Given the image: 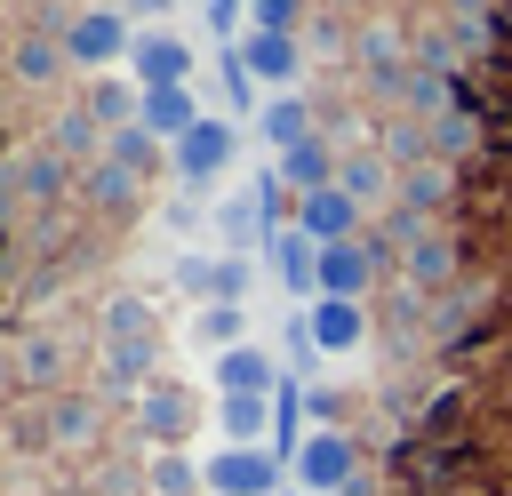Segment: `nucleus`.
I'll list each match as a JSON object with an SVG mask.
<instances>
[{"label":"nucleus","mask_w":512,"mask_h":496,"mask_svg":"<svg viewBox=\"0 0 512 496\" xmlns=\"http://www.w3.org/2000/svg\"><path fill=\"white\" fill-rule=\"evenodd\" d=\"M176 280H184V296H200V304H240V296H248V256H184Z\"/></svg>","instance_id":"nucleus-11"},{"label":"nucleus","mask_w":512,"mask_h":496,"mask_svg":"<svg viewBox=\"0 0 512 496\" xmlns=\"http://www.w3.org/2000/svg\"><path fill=\"white\" fill-rule=\"evenodd\" d=\"M264 256H272V264H280V288H288V296H304V304H312V296H320V240H304V232H296V224H280V232H272V248H264Z\"/></svg>","instance_id":"nucleus-12"},{"label":"nucleus","mask_w":512,"mask_h":496,"mask_svg":"<svg viewBox=\"0 0 512 496\" xmlns=\"http://www.w3.org/2000/svg\"><path fill=\"white\" fill-rule=\"evenodd\" d=\"M304 0H248V32H296Z\"/></svg>","instance_id":"nucleus-26"},{"label":"nucleus","mask_w":512,"mask_h":496,"mask_svg":"<svg viewBox=\"0 0 512 496\" xmlns=\"http://www.w3.org/2000/svg\"><path fill=\"white\" fill-rule=\"evenodd\" d=\"M360 216H368V208H360L344 184H328V192H304V200H296V232H304V240H320V248L360 240Z\"/></svg>","instance_id":"nucleus-7"},{"label":"nucleus","mask_w":512,"mask_h":496,"mask_svg":"<svg viewBox=\"0 0 512 496\" xmlns=\"http://www.w3.org/2000/svg\"><path fill=\"white\" fill-rule=\"evenodd\" d=\"M408 272H416L424 288H432V280H448V248H440V240H416V256H408Z\"/></svg>","instance_id":"nucleus-29"},{"label":"nucleus","mask_w":512,"mask_h":496,"mask_svg":"<svg viewBox=\"0 0 512 496\" xmlns=\"http://www.w3.org/2000/svg\"><path fill=\"white\" fill-rule=\"evenodd\" d=\"M216 392H280V360L264 344H232L216 352Z\"/></svg>","instance_id":"nucleus-15"},{"label":"nucleus","mask_w":512,"mask_h":496,"mask_svg":"<svg viewBox=\"0 0 512 496\" xmlns=\"http://www.w3.org/2000/svg\"><path fill=\"white\" fill-rule=\"evenodd\" d=\"M368 280H376V248L368 240H336V248H320V296H368Z\"/></svg>","instance_id":"nucleus-13"},{"label":"nucleus","mask_w":512,"mask_h":496,"mask_svg":"<svg viewBox=\"0 0 512 496\" xmlns=\"http://www.w3.org/2000/svg\"><path fill=\"white\" fill-rule=\"evenodd\" d=\"M128 48H136L128 8H72V24H64V56H72V72H104V64H120Z\"/></svg>","instance_id":"nucleus-2"},{"label":"nucleus","mask_w":512,"mask_h":496,"mask_svg":"<svg viewBox=\"0 0 512 496\" xmlns=\"http://www.w3.org/2000/svg\"><path fill=\"white\" fill-rule=\"evenodd\" d=\"M104 152H112L120 168L144 176V168H152V128H120V136H104Z\"/></svg>","instance_id":"nucleus-25"},{"label":"nucleus","mask_w":512,"mask_h":496,"mask_svg":"<svg viewBox=\"0 0 512 496\" xmlns=\"http://www.w3.org/2000/svg\"><path fill=\"white\" fill-rule=\"evenodd\" d=\"M256 136L280 144V152H296V144L312 136V104H304V96H272V104L256 112Z\"/></svg>","instance_id":"nucleus-18"},{"label":"nucleus","mask_w":512,"mask_h":496,"mask_svg":"<svg viewBox=\"0 0 512 496\" xmlns=\"http://www.w3.org/2000/svg\"><path fill=\"white\" fill-rule=\"evenodd\" d=\"M208 488L216 496H288V464L272 448H216L208 456Z\"/></svg>","instance_id":"nucleus-4"},{"label":"nucleus","mask_w":512,"mask_h":496,"mask_svg":"<svg viewBox=\"0 0 512 496\" xmlns=\"http://www.w3.org/2000/svg\"><path fill=\"white\" fill-rule=\"evenodd\" d=\"M352 472H360V456H352L344 432H304V448H296V464H288V480H296L304 496H352Z\"/></svg>","instance_id":"nucleus-3"},{"label":"nucleus","mask_w":512,"mask_h":496,"mask_svg":"<svg viewBox=\"0 0 512 496\" xmlns=\"http://www.w3.org/2000/svg\"><path fill=\"white\" fill-rule=\"evenodd\" d=\"M56 432H64V440H80V432H88V408H80V400H64V408H56Z\"/></svg>","instance_id":"nucleus-31"},{"label":"nucleus","mask_w":512,"mask_h":496,"mask_svg":"<svg viewBox=\"0 0 512 496\" xmlns=\"http://www.w3.org/2000/svg\"><path fill=\"white\" fill-rule=\"evenodd\" d=\"M440 192H448V168H416V176H408V208H416V216L440 208Z\"/></svg>","instance_id":"nucleus-28"},{"label":"nucleus","mask_w":512,"mask_h":496,"mask_svg":"<svg viewBox=\"0 0 512 496\" xmlns=\"http://www.w3.org/2000/svg\"><path fill=\"white\" fill-rule=\"evenodd\" d=\"M88 200H96V208H128V200H136V168H120V160H104V168L88 176Z\"/></svg>","instance_id":"nucleus-24"},{"label":"nucleus","mask_w":512,"mask_h":496,"mask_svg":"<svg viewBox=\"0 0 512 496\" xmlns=\"http://www.w3.org/2000/svg\"><path fill=\"white\" fill-rule=\"evenodd\" d=\"M200 120H208V112H200V96H192V88H152V96H144V112H136V128H152V136H168V144H176V136H192Z\"/></svg>","instance_id":"nucleus-16"},{"label":"nucleus","mask_w":512,"mask_h":496,"mask_svg":"<svg viewBox=\"0 0 512 496\" xmlns=\"http://www.w3.org/2000/svg\"><path fill=\"white\" fill-rule=\"evenodd\" d=\"M144 480H152V496H192V488H208V464H192L184 448H160Z\"/></svg>","instance_id":"nucleus-22"},{"label":"nucleus","mask_w":512,"mask_h":496,"mask_svg":"<svg viewBox=\"0 0 512 496\" xmlns=\"http://www.w3.org/2000/svg\"><path fill=\"white\" fill-rule=\"evenodd\" d=\"M128 408H136V432H144V440H160V448H176V440L192 432V416H200L184 384H144Z\"/></svg>","instance_id":"nucleus-9"},{"label":"nucleus","mask_w":512,"mask_h":496,"mask_svg":"<svg viewBox=\"0 0 512 496\" xmlns=\"http://www.w3.org/2000/svg\"><path fill=\"white\" fill-rule=\"evenodd\" d=\"M336 184H344V192H352L360 208H376V200L392 192V168H384V152H352V160L336 168Z\"/></svg>","instance_id":"nucleus-20"},{"label":"nucleus","mask_w":512,"mask_h":496,"mask_svg":"<svg viewBox=\"0 0 512 496\" xmlns=\"http://www.w3.org/2000/svg\"><path fill=\"white\" fill-rule=\"evenodd\" d=\"M192 40L184 32H136V48H128V80L152 96V88H192Z\"/></svg>","instance_id":"nucleus-5"},{"label":"nucleus","mask_w":512,"mask_h":496,"mask_svg":"<svg viewBox=\"0 0 512 496\" xmlns=\"http://www.w3.org/2000/svg\"><path fill=\"white\" fill-rule=\"evenodd\" d=\"M152 352H160L152 312H144L136 296H112V304H104V376H112V384H144V376H152Z\"/></svg>","instance_id":"nucleus-1"},{"label":"nucleus","mask_w":512,"mask_h":496,"mask_svg":"<svg viewBox=\"0 0 512 496\" xmlns=\"http://www.w3.org/2000/svg\"><path fill=\"white\" fill-rule=\"evenodd\" d=\"M136 112H144V88H136V80L96 72V88H88V120H96L104 136H120V128H136Z\"/></svg>","instance_id":"nucleus-17"},{"label":"nucleus","mask_w":512,"mask_h":496,"mask_svg":"<svg viewBox=\"0 0 512 496\" xmlns=\"http://www.w3.org/2000/svg\"><path fill=\"white\" fill-rule=\"evenodd\" d=\"M200 16H208V32H216L224 48L248 32V0H200Z\"/></svg>","instance_id":"nucleus-27"},{"label":"nucleus","mask_w":512,"mask_h":496,"mask_svg":"<svg viewBox=\"0 0 512 496\" xmlns=\"http://www.w3.org/2000/svg\"><path fill=\"white\" fill-rule=\"evenodd\" d=\"M352 496H360V488H352Z\"/></svg>","instance_id":"nucleus-33"},{"label":"nucleus","mask_w":512,"mask_h":496,"mask_svg":"<svg viewBox=\"0 0 512 496\" xmlns=\"http://www.w3.org/2000/svg\"><path fill=\"white\" fill-rule=\"evenodd\" d=\"M240 64H248L264 88H296V80H304V40H296V32H240Z\"/></svg>","instance_id":"nucleus-10"},{"label":"nucleus","mask_w":512,"mask_h":496,"mask_svg":"<svg viewBox=\"0 0 512 496\" xmlns=\"http://www.w3.org/2000/svg\"><path fill=\"white\" fill-rule=\"evenodd\" d=\"M304 336H312V352H360L368 344V312L352 296H312L304 304Z\"/></svg>","instance_id":"nucleus-8"},{"label":"nucleus","mask_w":512,"mask_h":496,"mask_svg":"<svg viewBox=\"0 0 512 496\" xmlns=\"http://www.w3.org/2000/svg\"><path fill=\"white\" fill-rule=\"evenodd\" d=\"M232 152H240V128H232V120H200L192 136L168 144V160H176L184 184H216V176L232 168Z\"/></svg>","instance_id":"nucleus-6"},{"label":"nucleus","mask_w":512,"mask_h":496,"mask_svg":"<svg viewBox=\"0 0 512 496\" xmlns=\"http://www.w3.org/2000/svg\"><path fill=\"white\" fill-rule=\"evenodd\" d=\"M216 424H224V448H272V392H224Z\"/></svg>","instance_id":"nucleus-14"},{"label":"nucleus","mask_w":512,"mask_h":496,"mask_svg":"<svg viewBox=\"0 0 512 496\" xmlns=\"http://www.w3.org/2000/svg\"><path fill=\"white\" fill-rule=\"evenodd\" d=\"M192 336H200L208 352H232V344H248V312H240V304H200V312H192Z\"/></svg>","instance_id":"nucleus-21"},{"label":"nucleus","mask_w":512,"mask_h":496,"mask_svg":"<svg viewBox=\"0 0 512 496\" xmlns=\"http://www.w3.org/2000/svg\"><path fill=\"white\" fill-rule=\"evenodd\" d=\"M64 64H72V56H64V40H56V32H32V40L16 48V72H24V80H56Z\"/></svg>","instance_id":"nucleus-23"},{"label":"nucleus","mask_w":512,"mask_h":496,"mask_svg":"<svg viewBox=\"0 0 512 496\" xmlns=\"http://www.w3.org/2000/svg\"><path fill=\"white\" fill-rule=\"evenodd\" d=\"M88 136H96V120H88V112H72V120L56 128V144H64V152H88Z\"/></svg>","instance_id":"nucleus-30"},{"label":"nucleus","mask_w":512,"mask_h":496,"mask_svg":"<svg viewBox=\"0 0 512 496\" xmlns=\"http://www.w3.org/2000/svg\"><path fill=\"white\" fill-rule=\"evenodd\" d=\"M120 8H128V16H168L176 0H120Z\"/></svg>","instance_id":"nucleus-32"},{"label":"nucleus","mask_w":512,"mask_h":496,"mask_svg":"<svg viewBox=\"0 0 512 496\" xmlns=\"http://www.w3.org/2000/svg\"><path fill=\"white\" fill-rule=\"evenodd\" d=\"M280 176H288V192L304 200V192H328V184H336V160H328L320 136H304L296 152H280Z\"/></svg>","instance_id":"nucleus-19"}]
</instances>
